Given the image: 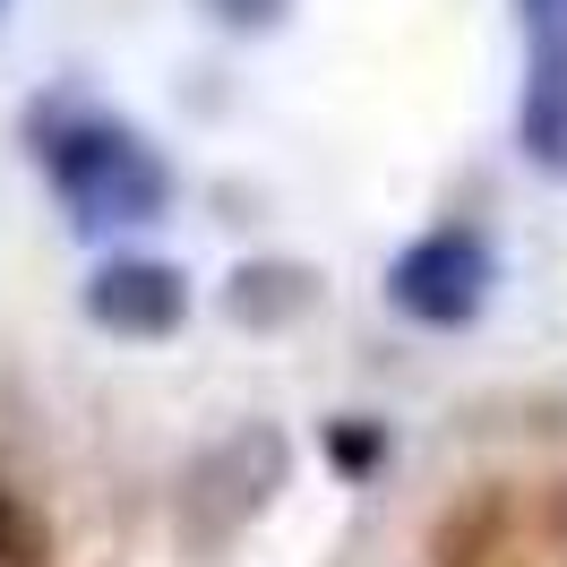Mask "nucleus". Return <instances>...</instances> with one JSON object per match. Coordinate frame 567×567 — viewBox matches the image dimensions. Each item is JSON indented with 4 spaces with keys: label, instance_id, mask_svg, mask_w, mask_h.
<instances>
[{
    "label": "nucleus",
    "instance_id": "obj_1",
    "mask_svg": "<svg viewBox=\"0 0 567 567\" xmlns=\"http://www.w3.org/2000/svg\"><path fill=\"white\" fill-rule=\"evenodd\" d=\"M35 155L78 233H138L173 207V164L95 104H52L35 121Z\"/></svg>",
    "mask_w": 567,
    "mask_h": 567
},
{
    "label": "nucleus",
    "instance_id": "obj_2",
    "mask_svg": "<svg viewBox=\"0 0 567 567\" xmlns=\"http://www.w3.org/2000/svg\"><path fill=\"white\" fill-rule=\"evenodd\" d=\"M491 284H498L491 241L473 224H439L388 267V301H395V319H413V327H473Z\"/></svg>",
    "mask_w": 567,
    "mask_h": 567
},
{
    "label": "nucleus",
    "instance_id": "obj_3",
    "mask_svg": "<svg viewBox=\"0 0 567 567\" xmlns=\"http://www.w3.org/2000/svg\"><path fill=\"white\" fill-rule=\"evenodd\" d=\"M525 9V112H516V146L533 173L567 181V0H516Z\"/></svg>",
    "mask_w": 567,
    "mask_h": 567
},
{
    "label": "nucleus",
    "instance_id": "obj_4",
    "mask_svg": "<svg viewBox=\"0 0 567 567\" xmlns=\"http://www.w3.org/2000/svg\"><path fill=\"white\" fill-rule=\"evenodd\" d=\"M86 319L104 336H130V344H155L189 319V276L173 258H104L86 276Z\"/></svg>",
    "mask_w": 567,
    "mask_h": 567
},
{
    "label": "nucleus",
    "instance_id": "obj_5",
    "mask_svg": "<svg viewBox=\"0 0 567 567\" xmlns=\"http://www.w3.org/2000/svg\"><path fill=\"white\" fill-rule=\"evenodd\" d=\"M224 301H233V319H249V327H276V319H292V310L310 301V276H301V267H241Z\"/></svg>",
    "mask_w": 567,
    "mask_h": 567
},
{
    "label": "nucleus",
    "instance_id": "obj_6",
    "mask_svg": "<svg viewBox=\"0 0 567 567\" xmlns=\"http://www.w3.org/2000/svg\"><path fill=\"white\" fill-rule=\"evenodd\" d=\"M292 0H207V18L215 27H241V35H258V27H276Z\"/></svg>",
    "mask_w": 567,
    "mask_h": 567
},
{
    "label": "nucleus",
    "instance_id": "obj_7",
    "mask_svg": "<svg viewBox=\"0 0 567 567\" xmlns=\"http://www.w3.org/2000/svg\"><path fill=\"white\" fill-rule=\"evenodd\" d=\"M336 464H344V473H370V464H379V430H336Z\"/></svg>",
    "mask_w": 567,
    "mask_h": 567
},
{
    "label": "nucleus",
    "instance_id": "obj_8",
    "mask_svg": "<svg viewBox=\"0 0 567 567\" xmlns=\"http://www.w3.org/2000/svg\"><path fill=\"white\" fill-rule=\"evenodd\" d=\"M18 559V516H9V498H0V567Z\"/></svg>",
    "mask_w": 567,
    "mask_h": 567
}]
</instances>
